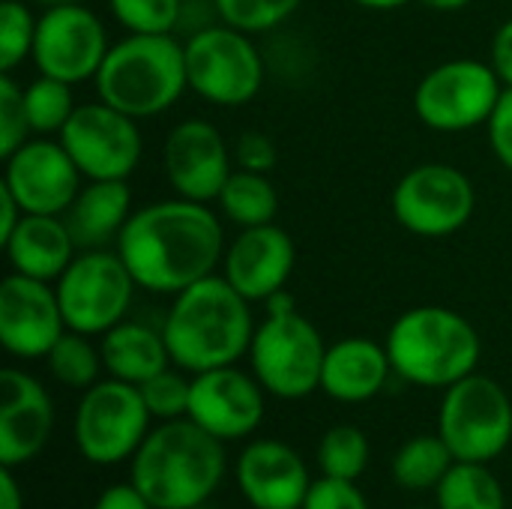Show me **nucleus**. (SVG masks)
Segmentation results:
<instances>
[{"mask_svg": "<svg viewBox=\"0 0 512 509\" xmlns=\"http://www.w3.org/2000/svg\"><path fill=\"white\" fill-rule=\"evenodd\" d=\"M54 408L45 387L21 372H0V465L15 468L42 453L51 438Z\"/></svg>", "mask_w": 512, "mask_h": 509, "instance_id": "obj_20", "label": "nucleus"}, {"mask_svg": "<svg viewBox=\"0 0 512 509\" xmlns=\"http://www.w3.org/2000/svg\"><path fill=\"white\" fill-rule=\"evenodd\" d=\"M414 509H429V507H414Z\"/></svg>", "mask_w": 512, "mask_h": 509, "instance_id": "obj_47", "label": "nucleus"}, {"mask_svg": "<svg viewBox=\"0 0 512 509\" xmlns=\"http://www.w3.org/2000/svg\"><path fill=\"white\" fill-rule=\"evenodd\" d=\"M30 135V120L24 108V87L12 78V72L0 75V156L15 153Z\"/></svg>", "mask_w": 512, "mask_h": 509, "instance_id": "obj_36", "label": "nucleus"}, {"mask_svg": "<svg viewBox=\"0 0 512 509\" xmlns=\"http://www.w3.org/2000/svg\"><path fill=\"white\" fill-rule=\"evenodd\" d=\"M162 336L171 363L183 372L198 375L234 366L243 354H249L255 336L249 300L225 276L213 273L174 294Z\"/></svg>", "mask_w": 512, "mask_h": 509, "instance_id": "obj_2", "label": "nucleus"}, {"mask_svg": "<svg viewBox=\"0 0 512 509\" xmlns=\"http://www.w3.org/2000/svg\"><path fill=\"white\" fill-rule=\"evenodd\" d=\"M390 207L405 231L417 237H450L471 222L477 192L462 168L423 162L396 183Z\"/></svg>", "mask_w": 512, "mask_h": 509, "instance_id": "obj_11", "label": "nucleus"}, {"mask_svg": "<svg viewBox=\"0 0 512 509\" xmlns=\"http://www.w3.org/2000/svg\"><path fill=\"white\" fill-rule=\"evenodd\" d=\"M99 351H102L105 372L135 387H141L147 378L168 369V360H171L165 336L135 321H120L117 327H111L102 336Z\"/></svg>", "mask_w": 512, "mask_h": 509, "instance_id": "obj_25", "label": "nucleus"}, {"mask_svg": "<svg viewBox=\"0 0 512 509\" xmlns=\"http://www.w3.org/2000/svg\"><path fill=\"white\" fill-rule=\"evenodd\" d=\"M93 81L99 99L117 111L135 120L156 117L189 87L186 42L171 33H129L108 48Z\"/></svg>", "mask_w": 512, "mask_h": 509, "instance_id": "obj_5", "label": "nucleus"}, {"mask_svg": "<svg viewBox=\"0 0 512 509\" xmlns=\"http://www.w3.org/2000/svg\"><path fill=\"white\" fill-rule=\"evenodd\" d=\"M297 249L285 228L276 222L240 228V234L225 249V279L249 300L267 303L273 294L285 291L294 273Z\"/></svg>", "mask_w": 512, "mask_h": 509, "instance_id": "obj_19", "label": "nucleus"}, {"mask_svg": "<svg viewBox=\"0 0 512 509\" xmlns=\"http://www.w3.org/2000/svg\"><path fill=\"white\" fill-rule=\"evenodd\" d=\"M438 435L447 441L456 462L489 465L512 441V402L507 390L495 378L477 372L456 381L444 393Z\"/></svg>", "mask_w": 512, "mask_h": 509, "instance_id": "obj_9", "label": "nucleus"}, {"mask_svg": "<svg viewBox=\"0 0 512 509\" xmlns=\"http://www.w3.org/2000/svg\"><path fill=\"white\" fill-rule=\"evenodd\" d=\"M393 372L417 387L447 390L477 372L483 342L477 327L447 306H414L387 333Z\"/></svg>", "mask_w": 512, "mask_h": 509, "instance_id": "obj_4", "label": "nucleus"}, {"mask_svg": "<svg viewBox=\"0 0 512 509\" xmlns=\"http://www.w3.org/2000/svg\"><path fill=\"white\" fill-rule=\"evenodd\" d=\"M162 171L180 198L210 204L234 171V153L210 120L192 117L165 135Z\"/></svg>", "mask_w": 512, "mask_h": 509, "instance_id": "obj_16", "label": "nucleus"}, {"mask_svg": "<svg viewBox=\"0 0 512 509\" xmlns=\"http://www.w3.org/2000/svg\"><path fill=\"white\" fill-rule=\"evenodd\" d=\"M57 138L87 180H129L144 150L138 120L102 99L78 105Z\"/></svg>", "mask_w": 512, "mask_h": 509, "instance_id": "obj_13", "label": "nucleus"}, {"mask_svg": "<svg viewBox=\"0 0 512 509\" xmlns=\"http://www.w3.org/2000/svg\"><path fill=\"white\" fill-rule=\"evenodd\" d=\"M144 405L150 411V417L159 420H180L189 414V393H192V381H186L180 372L162 369L159 375L147 378L141 387Z\"/></svg>", "mask_w": 512, "mask_h": 509, "instance_id": "obj_35", "label": "nucleus"}, {"mask_svg": "<svg viewBox=\"0 0 512 509\" xmlns=\"http://www.w3.org/2000/svg\"><path fill=\"white\" fill-rule=\"evenodd\" d=\"M264 387L234 366L198 372L189 393V420L219 441L252 435L264 420Z\"/></svg>", "mask_w": 512, "mask_h": 509, "instance_id": "obj_18", "label": "nucleus"}, {"mask_svg": "<svg viewBox=\"0 0 512 509\" xmlns=\"http://www.w3.org/2000/svg\"><path fill=\"white\" fill-rule=\"evenodd\" d=\"M117 252L138 288L174 297L216 273L225 237L207 204L177 195L135 210L117 237Z\"/></svg>", "mask_w": 512, "mask_h": 509, "instance_id": "obj_1", "label": "nucleus"}, {"mask_svg": "<svg viewBox=\"0 0 512 509\" xmlns=\"http://www.w3.org/2000/svg\"><path fill=\"white\" fill-rule=\"evenodd\" d=\"M237 483L255 509H303L312 489L306 462L282 441H255L237 462Z\"/></svg>", "mask_w": 512, "mask_h": 509, "instance_id": "obj_21", "label": "nucleus"}, {"mask_svg": "<svg viewBox=\"0 0 512 509\" xmlns=\"http://www.w3.org/2000/svg\"><path fill=\"white\" fill-rule=\"evenodd\" d=\"M0 509H24V495L12 477V468L0 471Z\"/></svg>", "mask_w": 512, "mask_h": 509, "instance_id": "obj_43", "label": "nucleus"}, {"mask_svg": "<svg viewBox=\"0 0 512 509\" xmlns=\"http://www.w3.org/2000/svg\"><path fill=\"white\" fill-rule=\"evenodd\" d=\"M306 0H213L219 21L243 33H267L285 24Z\"/></svg>", "mask_w": 512, "mask_h": 509, "instance_id": "obj_32", "label": "nucleus"}, {"mask_svg": "<svg viewBox=\"0 0 512 509\" xmlns=\"http://www.w3.org/2000/svg\"><path fill=\"white\" fill-rule=\"evenodd\" d=\"M36 18L21 0L0 3V69L12 72L21 66L33 51Z\"/></svg>", "mask_w": 512, "mask_h": 509, "instance_id": "obj_34", "label": "nucleus"}, {"mask_svg": "<svg viewBox=\"0 0 512 509\" xmlns=\"http://www.w3.org/2000/svg\"><path fill=\"white\" fill-rule=\"evenodd\" d=\"M318 465L324 477L357 483L369 465V441L357 426H333L318 444Z\"/></svg>", "mask_w": 512, "mask_h": 509, "instance_id": "obj_31", "label": "nucleus"}, {"mask_svg": "<svg viewBox=\"0 0 512 509\" xmlns=\"http://www.w3.org/2000/svg\"><path fill=\"white\" fill-rule=\"evenodd\" d=\"M3 162L6 171L0 186L12 192L24 213L63 216L81 192V171L60 144V138L51 141L42 135L24 141Z\"/></svg>", "mask_w": 512, "mask_h": 509, "instance_id": "obj_15", "label": "nucleus"}, {"mask_svg": "<svg viewBox=\"0 0 512 509\" xmlns=\"http://www.w3.org/2000/svg\"><path fill=\"white\" fill-rule=\"evenodd\" d=\"M486 132H489V147L495 159L512 174V87H504V96L492 120L486 123Z\"/></svg>", "mask_w": 512, "mask_h": 509, "instance_id": "obj_39", "label": "nucleus"}, {"mask_svg": "<svg viewBox=\"0 0 512 509\" xmlns=\"http://www.w3.org/2000/svg\"><path fill=\"white\" fill-rule=\"evenodd\" d=\"M393 372L387 345L366 336H348L327 348L321 390L345 405H360L375 399Z\"/></svg>", "mask_w": 512, "mask_h": 509, "instance_id": "obj_23", "label": "nucleus"}, {"mask_svg": "<svg viewBox=\"0 0 512 509\" xmlns=\"http://www.w3.org/2000/svg\"><path fill=\"white\" fill-rule=\"evenodd\" d=\"M222 474V441L189 417L153 429L132 462V486L156 509H198L216 492Z\"/></svg>", "mask_w": 512, "mask_h": 509, "instance_id": "obj_3", "label": "nucleus"}, {"mask_svg": "<svg viewBox=\"0 0 512 509\" xmlns=\"http://www.w3.org/2000/svg\"><path fill=\"white\" fill-rule=\"evenodd\" d=\"M438 509H504V486L483 462H456L441 480Z\"/></svg>", "mask_w": 512, "mask_h": 509, "instance_id": "obj_28", "label": "nucleus"}, {"mask_svg": "<svg viewBox=\"0 0 512 509\" xmlns=\"http://www.w3.org/2000/svg\"><path fill=\"white\" fill-rule=\"evenodd\" d=\"M219 210L237 228H255L276 222L279 213V192L267 174L234 168L219 192Z\"/></svg>", "mask_w": 512, "mask_h": 509, "instance_id": "obj_26", "label": "nucleus"}, {"mask_svg": "<svg viewBox=\"0 0 512 509\" xmlns=\"http://www.w3.org/2000/svg\"><path fill=\"white\" fill-rule=\"evenodd\" d=\"M108 9L129 33H171L183 21V0H108Z\"/></svg>", "mask_w": 512, "mask_h": 509, "instance_id": "obj_33", "label": "nucleus"}, {"mask_svg": "<svg viewBox=\"0 0 512 509\" xmlns=\"http://www.w3.org/2000/svg\"><path fill=\"white\" fill-rule=\"evenodd\" d=\"M267 318L255 327L249 360L252 375L270 396L279 399H306L321 390V372L327 345L318 327L297 312L288 291L273 294L267 303Z\"/></svg>", "mask_w": 512, "mask_h": 509, "instance_id": "obj_6", "label": "nucleus"}, {"mask_svg": "<svg viewBox=\"0 0 512 509\" xmlns=\"http://www.w3.org/2000/svg\"><path fill=\"white\" fill-rule=\"evenodd\" d=\"M0 204H3V216H0V243L18 228V222H21V216H24V210H21V204L12 198V192L9 189H3L0 186Z\"/></svg>", "mask_w": 512, "mask_h": 509, "instance_id": "obj_42", "label": "nucleus"}, {"mask_svg": "<svg viewBox=\"0 0 512 509\" xmlns=\"http://www.w3.org/2000/svg\"><path fill=\"white\" fill-rule=\"evenodd\" d=\"M69 81L51 78V75H39L24 87V108H27V120H30V132L36 135H60V129L69 123L75 105Z\"/></svg>", "mask_w": 512, "mask_h": 509, "instance_id": "obj_30", "label": "nucleus"}, {"mask_svg": "<svg viewBox=\"0 0 512 509\" xmlns=\"http://www.w3.org/2000/svg\"><path fill=\"white\" fill-rule=\"evenodd\" d=\"M303 509H369V504L351 480L321 477L312 483V489L303 501Z\"/></svg>", "mask_w": 512, "mask_h": 509, "instance_id": "obj_38", "label": "nucleus"}, {"mask_svg": "<svg viewBox=\"0 0 512 509\" xmlns=\"http://www.w3.org/2000/svg\"><path fill=\"white\" fill-rule=\"evenodd\" d=\"M420 3L429 6V9H435V12H459V9L471 6L474 0H420Z\"/></svg>", "mask_w": 512, "mask_h": 509, "instance_id": "obj_45", "label": "nucleus"}, {"mask_svg": "<svg viewBox=\"0 0 512 509\" xmlns=\"http://www.w3.org/2000/svg\"><path fill=\"white\" fill-rule=\"evenodd\" d=\"M93 509H156L132 483H120V486H111L99 495L96 507Z\"/></svg>", "mask_w": 512, "mask_h": 509, "instance_id": "obj_41", "label": "nucleus"}, {"mask_svg": "<svg viewBox=\"0 0 512 509\" xmlns=\"http://www.w3.org/2000/svg\"><path fill=\"white\" fill-rule=\"evenodd\" d=\"M57 288L42 279L9 273L0 282V342L18 360H39L66 333Z\"/></svg>", "mask_w": 512, "mask_h": 509, "instance_id": "obj_17", "label": "nucleus"}, {"mask_svg": "<svg viewBox=\"0 0 512 509\" xmlns=\"http://www.w3.org/2000/svg\"><path fill=\"white\" fill-rule=\"evenodd\" d=\"M108 48V33L99 15L84 3H66L51 6L36 18L30 60L39 75L81 84L96 78Z\"/></svg>", "mask_w": 512, "mask_h": 509, "instance_id": "obj_14", "label": "nucleus"}, {"mask_svg": "<svg viewBox=\"0 0 512 509\" xmlns=\"http://www.w3.org/2000/svg\"><path fill=\"white\" fill-rule=\"evenodd\" d=\"M453 465L456 456L441 435H420L399 447L393 459V480L402 489L426 492V489H438Z\"/></svg>", "mask_w": 512, "mask_h": 509, "instance_id": "obj_27", "label": "nucleus"}, {"mask_svg": "<svg viewBox=\"0 0 512 509\" xmlns=\"http://www.w3.org/2000/svg\"><path fill=\"white\" fill-rule=\"evenodd\" d=\"M492 69L498 72L501 84L512 87V18H507L492 36Z\"/></svg>", "mask_w": 512, "mask_h": 509, "instance_id": "obj_40", "label": "nucleus"}, {"mask_svg": "<svg viewBox=\"0 0 512 509\" xmlns=\"http://www.w3.org/2000/svg\"><path fill=\"white\" fill-rule=\"evenodd\" d=\"M234 168H243V171H258V174H267L276 168L279 162V150H276V141L258 129H246L237 135L234 147Z\"/></svg>", "mask_w": 512, "mask_h": 509, "instance_id": "obj_37", "label": "nucleus"}, {"mask_svg": "<svg viewBox=\"0 0 512 509\" xmlns=\"http://www.w3.org/2000/svg\"><path fill=\"white\" fill-rule=\"evenodd\" d=\"M132 216V192L126 180H90L63 213L78 249H102L117 240Z\"/></svg>", "mask_w": 512, "mask_h": 509, "instance_id": "obj_24", "label": "nucleus"}, {"mask_svg": "<svg viewBox=\"0 0 512 509\" xmlns=\"http://www.w3.org/2000/svg\"><path fill=\"white\" fill-rule=\"evenodd\" d=\"M186 75L192 93L219 108L249 105L264 87V57L243 33L225 21L204 24L186 39Z\"/></svg>", "mask_w": 512, "mask_h": 509, "instance_id": "obj_7", "label": "nucleus"}, {"mask_svg": "<svg viewBox=\"0 0 512 509\" xmlns=\"http://www.w3.org/2000/svg\"><path fill=\"white\" fill-rule=\"evenodd\" d=\"M54 288L69 330L84 336H105L126 318L138 282L120 252L84 249L63 270Z\"/></svg>", "mask_w": 512, "mask_h": 509, "instance_id": "obj_10", "label": "nucleus"}, {"mask_svg": "<svg viewBox=\"0 0 512 509\" xmlns=\"http://www.w3.org/2000/svg\"><path fill=\"white\" fill-rule=\"evenodd\" d=\"M30 3H39V6H45V9H51V6H66V3H81V0H30Z\"/></svg>", "mask_w": 512, "mask_h": 509, "instance_id": "obj_46", "label": "nucleus"}, {"mask_svg": "<svg viewBox=\"0 0 512 509\" xmlns=\"http://www.w3.org/2000/svg\"><path fill=\"white\" fill-rule=\"evenodd\" d=\"M354 3L363 6V9H372V12H393V9H402L411 0H354Z\"/></svg>", "mask_w": 512, "mask_h": 509, "instance_id": "obj_44", "label": "nucleus"}, {"mask_svg": "<svg viewBox=\"0 0 512 509\" xmlns=\"http://www.w3.org/2000/svg\"><path fill=\"white\" fill-rule=\"evenodd\" d=\"M504 96L492 63L459 57L429 69L414 90V114L432 132H471L486 126Z\"/></svg>", "mask_w": 512, "mask_h": 509, "instance_id": "obj_8", "label": "nucleus"}, {"mask_svg": "<svg viewBox=\"0 0 512 509\" xmlns=\"http://www.w3.org/2000/svg\"><path fill=\"white\" fill-rule=\"evenodd\" d=\"M150 426V411L135 384L108 378L84 390L75 414V441L87 462L117 465L138 453Z\"/></svg>", "mask_w": 512, "mask_h": 509, "instance_id": "obj_12", "label": "nucleus"}, {"mask_svg": "<svg viewBox=\"0 0 512 509\" xmlns=\"http://www.w3.org/2000/svg\"><path fill=\"white\" fill-rule=\"evenodd\" d=\"M12 273L57 282L63 270L75 261V237L63 216L24 213L18 228L0 243Z\"/></svg>", "mask_w": 512, "mask_h": 509, "instance_id": "obj_22", "label": "nucleus"}, {"mask_svg": "<svg viewBox=\"0 0 512 509\" xmlns=\"http://www.w3.org/2000/svg\"><path fill=\"white\" fill-rule=\"evenodd\" d=\"M45 360L51 375L72 390H90L99 381V372L105 369L102 351L90 342V336L75 330H66Z\"/></svg>", "mask_w": 512, "mask_h": 509, "instance_id": "obj_29", "label": "nucleus"}]
</instances>
